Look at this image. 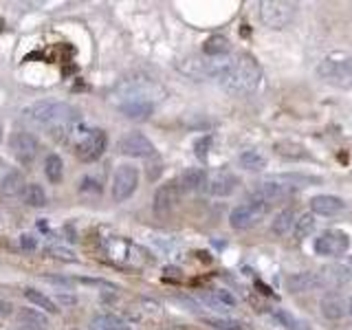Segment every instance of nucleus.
<instances>
[{"label":"nucleus","instance_id":"f257e3e1","mask_svg":"<svg viewBox=\"0 0 352 330\" xmlns=\"http://www.w3.org/2000/svg\"><path fill=\"white\" fill-rule=\"evenodd\" d=\"M25 119L33 126L49 130L58 141H69L75 128L82 124L80 113L64 102H38L25 108Z\"/></svg>","mask_w":352,"mask_h":330},{"label":"nucleus","instance_id":"f03ea898","mask_svg":"<svg viewBox=\"0 0 352 330\" xmlns=\"http://www.w3.org/2000/svg\"><path fill=\"white\" fill-rule=\"evenodd\" d=\"M262 82V69L251 55H236L229 58L223 73L218 75V84L223 91L236 97H247L258 91Z\"/></svg>","mask_w":352,"mask_h":330},{"label":"nucleus","instance_id":"7ed1b4c3","mask_svg":"<svg viewBox=\"0 0 352 330\" xmlns=\"http://www.w3.org/2000/svg\"><path fill=\"white\" fill-rule=\"evenodd\" d=\"M69 143H73L75 148V157L84 161V163H93L97 161L108 148V137L104 130L99 128H88L84 126V121L75 128V132L71 135Z\"/></svg>","mask_w":352,"mask_h":330},{"label":"nucleus","instance_id":"20e7f679","mask_svg":"<svg viewBox=\"0 0 352 330\" xmlns=\"http://www.w3.org/2000/svg\"><path fill=\"white\" fill-rule=\"evenodd\" d=\"M165 95L163 88L152 82L146 80V77H135V80H126L117 86L115 97H117V106L121 104H150L157 106L159 99Z\"/></svg>","mask_w":352,"mask_h":330},{"label":"nucleus","instance_id":"39448f33","mask_svg":"<svg viewBox=\"0 0 352 330\" xmlns=\"http://www.w3.org/2000/svg\"><path fill=\"white\" fill-rule=\"evenodd\" d=\"M315 73L319 80L330 86L352 91V55H348V53L326 55V58L317 64Z\"/></svg>","mask_w":352,"mask_h":330},{"label":"nucleus","instance_id":"423d86ee","mask_svg":"<svg viewBox=\"0 0 352 330\" xmlns=\"http://www.w3.org/2000/svg\"><path fill=\"white\" fill-rule=\"evenodd\" d=\"M302 179H297V176H273V179H267L256 185V190H253V201H260V203H278V201H284V198H289L293 192L300 190Z\"/></svg>","mask_w":352,"mask_h":330},{"label":"nucleus","instance_id":"0eeeda50","mask_svg":"<svg viewBox=\"0 0 352 330\" xmlns=\"http://www.w3.org/2000/svg\"><path fill=\"white\" fill-rule=\"evenodd\" d=\"M229 58H207V55H192L179 62V71L192 80H218Z\"/></svg>","mask_w":352,"mask_h":330},{"label":"nucleus","instance_id":"6e6552de","mask_svg":"<svg viewBox=\"0 0 352 330\" xmlns=\"http://www.w3.org/2000/svg\"><path fill=\"white\" fill-rule=\"evenodd\" d=\"M297 14V3H289V0H264L260 3V20L264 27L269 29H286L295 20Z\"/></svg>","mask_w":352,"mask_h":330},{"label":"nucleus","instance_id":"1a4fd4ad","mask_svg":"<svg viewBox=\"0 0 352 330\" xmlns=\"http://www.w3.org/2000/svg\"><path fill=\"white\" fill-rule=\"evenodd\" d=\"M271 205L267 203H260V201H249V203H242L238 207L231 209L229 214V225L234 227L236 231H247V229H253L258 227L264 216L269 214Z\"/></svg>","mask_w":352,"mask_h":330},{"label":"nucleus","instance_id":"9d476101","mask_svg":"<svg viewBox=\"0 0 352 330\" xmlns=\"http://www.w3.org/2000/svg\"><path fill=\"white\" fill-rule=\"evenodd\" d=\"M104 251L113 260H117L119 264H128V267H141V264L148 260L146 251L137 245H132V242L124 240V238H106Z\"/></svg>","mask_w":352,"mask_h":330},{"label":"nucleus","instance_id":"9b49d317","mask_svg":"<svg viewBox=\"0 0 352 330\" xmlns=\"http://www.w3.org/2000/svg\"><path fill=\"white\" fill-rule=\"evenodd\" d=\"M313 249L317 256L337 258V256H344V253L350 249V238L346 231H341V229H328L315 238Z\"/></svg>","mask_w":352,"mask_h":330},{"label":"nucleus","instance_id":"f8f14e48","mask_svg":"<svg viewBox=\"0 0 352 330\" xmlns=\"http://www.w3.org/2000/svg\"><path fill=\"white\" fill-rule=\"evenodd\" d=\"M139 187V170L135 165L124 163L119 165L115 176H113V198L115 203H124L128 198L137 192Z\"/></svg>","mask_w":352,"mask_h":330},{"label":"nucleus","instance_id":"ddd939ff","mask_svg":"<svg viewBox=\"0 0 352 330\" xmlns=\"http://www.w3.org/2000/svg\"><path fill=\"white\" fill-rule=\"evenodd\" d=\"M9 152L18 163L31 165L33 159H36V154H38V139L33 137L31 132H25V130L14 132L9 139Z\"/></svg>","mask_w":352,"mask_h":330},{"label":"nucleus","instance_id":"4468645a","mask_svg":"<svg viewBox=\"0 0 352 330\" xmlns=\"http://www.w3.org/2000/svg\"><path fill=\"white\" fill-rule=\"evenodd\" d=\"M119 152L132 159H150L154 157L157 150H154V143L146 135H141V132H128L119 143Z\"/></svg>","mask_w":352,"mask_h":330},{"label":"nucleus","instance_id":"2eb2a0df","mask_svg":"<svg viewBox=\"0 0 352 330\" xmlns=\"http://www.w3.org/2000/svg\"><path fill=\"white\" fill-rule=\"evenodd\" d=\"M236 187H238V176H236V174H231V172H227V170H220V172H214V174H209V176H207V179H205V185H203V190H205L209 196L223 198V196L234 194V192H236Z\"/></svg>","mask_w":352,"mask_h":330},{"label":"nucleus","instance_id":"dca6fc26","mask_svg":"<svg viewBox=\"0 0 352 330\" xmlns=\"http://www.w3.org/2000/svg\"><path fill=\"white\" fill-rule=\"evenodd\" d=\"M179 198H181V190H179V185H176V181L161 185L159 190L154 192V212H157V216L170 214L176 207V203H179Z\"/></svg>","mask_w":352,"mask_h":330},{"label":"nucleus","instance_id":"f3484780","mask_svg":"<svg viewBox=\"0 0 352 330\" xmlns=\"http://www.w3.org/2000/svg\"><path fill=\"white\" fill-rule=\"evenodd\" d=\"M352 280V271L344 264H328L322 271H317L319 286H344Z\"/></svg>","mask_w":352,"mask_h":330},{"label":"nucleus","instance_id":"a211bd4d","mask_svg":"<svg viewBox=\"0 0 352 330\" xmlns=\"http://www.w3.org/2000/svg\"><path fill=\"white\" fill-rule=\"evenodd\" d=\"M25 190H27V181L25 176L20 172H9L5 174V179L0 181V196L5 198V201H16V198L25 196Z\"/></svg>","mask_w":352,"mask_h":330},{"label":"nucleus","instance_id":"6ab92c4d","mask_svg":"<svg viewBox=\"0 0 352 330\" xmlns=\"http://www.w3.org/2000/svg\"><path fill=\"white\" fill-rule=\"evenodd\" d=\"M311 209L313 214H319V216H335L339 212H344L346 209V203L341 201L339 196H330V194H319L311 201Z\"/></svg>","mask_w":352,"mask_h":330},{"label":"nucleus","instance_id":"aec40b11","mask_svg":"<svg viewBox=\"0 0 352 330\" xmlns=\"http://www.w3.org/2000/svg\"><path fill=\"white\" fill-rule=\"evenodd\" d=\"M207 174L201 168H187L179 179H176V185H179L181 194H190V192H198L203 190Z\"/></svg>","mask_w":352,"mask_h":330},{"label":"nucleus","instance_id":"412c9836","mask_svg":"<svg viewBox=\"0 0 352 330\" xmlns=\"http://www.w3.org/2000/svg\"><path fill=\"white\" fill-rule=\"evenodd\" d=\"M201 300L209 306V308H214V311H220V313H225V311H231V308H236V297L231 295L229 291H223V289H216V291H209V293H203L201 295Z\"/></svg>","mask_w":352,"mask_h":330},{"label":"nucleus","instance_id":"4be33fe9","mask_svg":"<svg viewBox=\"0 0 352 330\" xmlns=\"http://www.w3.org/2000/svg\"><path fill=\"white\" fill-rule=\"evenodd\" d=\"M47 319L31 308H22L16 317V330H47Z\"/></svg>","mask_w":352,"mask_h":330},{"label":"nucleus","instance_id":"5701e85b","mask_svg":"<svg viewBox=\"0 0 352 330\" xmlns=\"http://www.w3.org/2000/svg\"><path fill=\"white\" fill-rule=\"evenodd\" d=\"M322 313L326 319L335 322V319H341L346 313V304H344V297L339 293H328L324 300H322Z\"/></svg>","mask_w":352,"mask_h":330},{"label":"nucleus","instance_id":"b1692460","mask_svg":"<svg viewBox=\"0 0 352 330\" xmlns=\"http://www.w3.org/2000/svg\"><path fill=\"white\" fill-rule=\"evenodd\" d=\"M286 286H289V291L293 293H308V291H313L315 286H319L317 282V273H295L291 275L289 280H286Z\"/></svg>","mask_w":352,"mask_h":330},{"label":"nucleus","instance_id":"393cba45","mask_svg":"<svg viewBox=\"0 0 352 330\" xmlns=\"http://www.w3.org/2000/svg\"><path fill=\"white\" fill-rule=\"evenodd\" d=\"M91 330H130L126 319H121L117 315H110V313H104V315H95L93 322H91Z\"/></svg>","mask_w":352,"mask_h":330},{"label":"nucleus","instance_id":"a878e982","mask_svg":"<svg viewBox=\"0 0 352 330\" xmlns=\"http://www.w3.org/2000/svg\"><path fill=\"white\" fill-rule=\"evenodd\" d=\"M229 49L231 44L225 36H212L203 44V55H207V58H227Z\"/></svg>","mask_w":352,"mask_h":330},{"label":"nucleus","instance_id":"bb28decb","mask_svg":"<svg viewBox=\"0 0 352 330\" xmlns=\"http://www.w3.org/2000/svg\"><path fill=\"white\" fill-rule=\"evenodd\" d=\"M238 163L242 170H249V172H262L267 168V157L258 150H245L238 157Z\"/></svg>","mask_w":352,"mask_h":330},{"label":"nucleus","instance_id":"cd10ccee","mask_svg":"<svg viewBox=\"0 0 352 330\" xmlns=\"http://www.w3.org/2000/svg\"><path fill=\"white\" fill-rule=\"evenodd\" d=\"M44 174H47V179L53 185H58L64 179V163L58 154H49L47 157V161H44Z\"/></svg>","mask_w":352,"mask_h":330},{"label":"nucleus","instance_id":"c85d7f7f","mask_svg":"<svg viewBox=\"0 0 352 330\" xmlns=\"http://www.w3.org/2000/svg\"><path fill=\"white\" fill-rule=\"evenodd\" d=\"M293 225H295V216H293V212H291V209H284V212H280L278 216H275L271 229H273V234H275V236H286V234H289V231L293 229Z\"/></svg>","mask_w":352,"mask_h":330},{"label":"nucleus","instance_id":"c756f323","mask_svg":"<svg viewBox=\"0 0 352 330\" xmlns=\"http://www.w3.org/2000/svg\"><path fill=\"white\" fill-rule=\"evenodd\" d=\"M315 225H317V220L313 214H302L300 218L295 220V225H293V231H295V238L297 240H304L308 238L315 231Z\"/></svg>","mask_w":352,"mask_h":330},{"label":"nucleus","instance_id":"7c9ffc66","mask_svg":"<svg viewBox=\"0 0 352 330\" xmlns=\"http://www.w3.org/2000/svg\"><path fill=\"white\" fill-rule=\"evenodd\" d=\"M117 108L128 119H148L154 113V106H150V104H121Z\"/></svg>","mask_w":352,"mask_h":330},{"label":"nucleus","instance_id":"2f4dec72","mask_svg":"<svg viewBox=\"0 0 352 330\" xmlns=\"http://www.w3.org/2000/svg\"><path fill=\"white\" fill-rule=\"evenodd\" d=\"M25 297L31 302V304H36V306H40V308H44L47 313H58L60 308L55 306V302L51 300V297H47L44 293H40V291H36V289H27L25 291Z\"/></svg>","mask_w":352,"mask_h":330},{"label":"nucleus","instance_id":"473e14b6","mask_svg":"<svg viewBox=\"0 0 352 330\" xmlns=\"http://www.w3.org/2000/svg\"><path fill=\"white\" fill-rule=\"evenodd\" d=\"M25 201H27V205H31V207H44V205H47V194H44L42 185H38V183L27 185V190H25Z\"/></svg>","mask_w":352,"mask_h":330},{"label":"nucleus","instance_id":"72a5a7b5","mask_svg":"<svg viewBox=\"0 0 352 330\" xmlns=\"http://www.w3.org/2000/svg\"><path fill=\"white\" fill-rule=\"evenodd\" d=\"M207 324H212L214 328L218 330H242V324L240 322H234V319H218V317H209L205 319Z\"/></svg>","mask_w":352,"mask_h":330},{"label":"nucleus","instance_id":"f704fd0d","mask_svg":"<svg viewBox=\"0 0 352 330\" xmlns=\"http://www.w3.org/2000/svg\"><path fill=\"white\" fill-rule=\"evenodd\" d=\"M49 253L55 258H60V260H69V262H75L77 258L73 256V251L69 249H64V247H49Z\"/></svg>","mask_w":352,"mask_h":330},{"label":"nucleus","instance_id":"c9c22d12","mask_svg":"<svg viewBox=\"0 0 352 330\" xmlns=\"http://www.w3.org/2000/svg\"><path fill=\"white\" fill-rule=\"evenodd\" d=\"M209 143H212V137H205V139H201V141H196V157H198V159H205V157H207Z\"/></svg>","mask_w":352,"mask_h":330},{"label":"nucleus","instance_id":"e433bc0d","mask_svg":"<svg viewBox=\"0 0 352 330\" xmlns=\"http://www.w3.org/2000/svg\"><path fill=\"white\" fill-rule=\"evenodd\" d=\"M20 242H22V247H25V249H33V247H36V240H33L31 236H22Z\"/></svg>","mask_w":352,"mask_h":330},{"label":"nucleus","instance_id":"4c0bfd02","mask_svg":"<svg viewBox=\"0 0 352 330\" xmlns=\"http://www.w3.org/2000/svg\"><path fill=\"white\" fill-rule=\"evenodd\" d=\"M348 313L352 315V297H350V302H348Z\"/></svg>","mask_w":352,"mask_h":330},{"label":"nucleus","instance_id":"58836bf2","mask_svg":"<svg viewBox=\"0 0 352 330\" xmlns=\"http://www.w3.org/2000/svg\"><path fill=\"white\" fill-rule=\"evenodd\" d=\"M0 141H3V126H0Z\"/></svg>","mask_w":352,"mask_h":330}]
</instances>
